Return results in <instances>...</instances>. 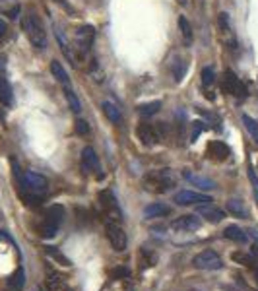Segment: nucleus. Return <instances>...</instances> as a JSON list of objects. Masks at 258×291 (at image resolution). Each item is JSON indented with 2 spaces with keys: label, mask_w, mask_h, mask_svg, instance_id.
Masks as SVG:
<instances>
[{
  "label": "nucleus",
  "mask_w": 258,
  "mask_h": 291,
  "mask_svg": "<svg viewBox=\"0 0 258 291\" xmlns=\"http://www.w3.org/2000/svg\"><path fill=\"white\" fill-rule=\"evenodd\" d=\"M14 169H16V177H18L20 187H22V198L25 200V204L37 206V204L43 200V196L47 194V190H49V181H47V177L39 175L35 171H24V173H20L16 161H14Z\"/></svg>",
  "instance_id": "1"
},
{
  "label": "nucleus",
  "mask_w": 258,
  "mask_h": 291,
  "mask_svg": "<svg viewBox=\"0 0 258 291\" xmlns=\"http://www.w3.org/2000/svg\"><path fill=\"white\" fill-rule=\"evenodd\" d=\"M22 29L27 35L29 43L35 47V49H45L47 47V33H45V27L41 24L39 16L35 12H27L22 20Z\"/></svg>",
  "instance_id": "2"
},
{
  "label": "nucleus",
  "mask_w": 258,
  "mask_h": 291,
  "mask_svg": "<svg viewBox=\"0 0 258 291\" xmlns=\"http://www.w3.org/2000/svg\"><path fill=\"white\" fill-rule=\"evenodd\" d=\"M144 189L156 194H163L167 190H171L175 187V177L169 169H158V171H149L142 179Z\"/></svg>",
  "instance_id": "3"
},
{
  "label": "nucleus",
  "mask_w": 258,
  "mask_h": 291,
  "mask_svg": "<svg viewBox=\"0 0 258 291\" xmlns=\"http://www.w3.org/2000/svg\"><path fill=\"white\" fill-rule=\"evenodd\" d=\"M223 89H225V93L233 95L237 99H245L246 95H248L246 86L239 80V76L235 74L233 70H225L223 72Z\"/></svg>",
  "instance_id": "4"
},
{
  "label": "nucleus",
  "mask_w": 258,
  "mask_h": 291,
  "mask_svg": "<svg viewBox=\"0 0 258 291\" xmlns=\"http://www.w3.org/2000/svg\"><path fill=\"white\" fill-rule=\"evenodd\" d=\"M105 231H107V239H109L111 247L119 253L126 251L128 247V239H126V233L123 231V227L115 221H105Z\"/></svg>",
  "instance_id": "5"
},
{
  "label": "nucleus",
  "mask_w": 258,
  "mask_h": 291,
  "mask_svg": "<svg viewBox=\"0 0 258 291\" xmlns=\"http://www.w3.org/2000/svg\"><path fill=\"white\" fill-rule=\"evenodd\" d=\"M93 39H95V29L91 26H82L76 29L74 33V45L80 54H87V51L91 49L93 45Z\"/></svg>",
  "instance_id": "6"
},
{
  "label": "nucleus",
  "mask_w": 258,
  "mask_h": 291,
  "mask_svg": "<svg viewBox=\"0 0 258 291\" xmlns=\"http://www.w3.org/2000/svg\"><path fill=\"white\" fill-rule=\"evenodd\" d=\"M192 264L200 268V270H221L223 268V260L216 251H202L192 258Z\"/></svg>",
  "instance_id": "7"
},
{
  "label": "nucleus",
  "mask_w": 258,
  "mask_h": 291,
  "mask_svg": "<svg viewBox=\"0 0 258 291\" xmlns=\"http://www.w3.org/2000/svg\"><path fill=\"white\" fill-rule=\"evenodd\" d=\"M99 204L103 208V212L107 215V221H117L121 219V210H119V204L115 200L113 192L111 190H103L99 192Z\"/></svg>",
  "instance_id": "8"
},
{
  "label": "nucleus",
  "mask_w": 258,
  "mask_h": 291,
  "mask_svg": "<svg viewBox=\"0 0 258 291\" xmlns=\"http://www.w3.org/2000/svg\"><path fill=\"white\" fill-rule=\"evenodd\" d=\"M218 26H220V31H221V39H223V43L235 51L237 49V37H235V31L233 27H231V20H229V14L221 12L218 16Z\"/></svg>",
  "instance_id": "9"
},
{
  "label": "nucleus",
  "mask_w": 258,
  "mask_h": 291,
  "mask_svg": "<svg viewBox=\"0 0 258 291\" xmlns=\"http://www.w3.org/2000/svg\"><path fill=\"white\" fill-rule=\"evenodd\" d=\"M136 134H138V140L146 146V148H153L160 144V132L153 125H147V123H142L136 128Z\"/></svg>",
  "instance_id": "10"
},
{
  "label": "nucleus",
  "mask_w": 258,
  "mask_h": 291,
  "mask_svg": "<svg viewBox=\"0 0 258 291\" xmlns=\"http://www.w3.org/2000/svg\"><path fill=\"white\" fill-rule=\"evenodd\" d=\"M196 214L200 215V217H204L206 221H210V223H220V221H223V217H225V212L212 202L196 204Z\"/></svg>",
  "instance_id": "11"
},
{
  "label": "nucleus",
  "mask_w": 258,
  "mask_h": 291,
  "mask_svg": "<svg viewBox=\"0 0 258 291\" xmlns=\"http://www.w3.org/2000/svg\"><path fill=\"white\" fill-rule=\"evenodd\" d=\"M173 202L179 204V206H192V204L212 202V198L206 194H200V192H192V190H181L173 196Z\"/></svg>",
  "instance_id": "12"
},
{
  "label": "nucleus",
  "mask_w": 258,
  "mask_h": 291,
  "mask_svg": "<svg viewBox=\"0 0 258 291\" xmlns=\"http://www.w3.org/2000/svg\"><path fill=\"white\" fill-rule=\"evenodd\" d=\"M82 169H84V173H95L99 171L101 167H99V155L95 153V150L91 148V146H86L84 150H82Z\"/></svg>",
  "instance_id": "13"
},
{
  "label": "nucleus",
  "mask_w": 258,
  "mask_h": 291,
  "mask_svg": "<svg viewBox=\"0 0 258 291\" xmlns=\"http://www.w3.org/2000/svg\"><path fill=\"white\" fill-rule=\"evenodd\" d=\"M208 157L210 159H216V161H225L229 155H231V150H229V146L227 144H223L220 140H214V142H210L208 144Z\"/></svg>",
  "instance_id": "14"
},
{
  "label": "nucleus",
  "mask_w": 258,
  "mask_h": 291,
  "mask_svg": "<svg viewBox=\"0 0 258 291\" xmlns=\"http://www.w3.org/2000/svg\"><path fill=\"white\" fill-rule=\"evenodd\" d=\"M173 229L175 231H196L200 229V219H198L196 215H181V217H177L175 221H173Z\"/></svg>",
  "instance_id": "15"
},
{
  "label": "nucleus",
  "mask_w": 258,
  "mask_h": 291,
  "mask_svg": "<svg viewBox=\"0 0 258 291\" xmlns=\"http://www.w3.org/2000/svg\"><path fill=\"white\" fill-rule=\"evenodd\" d=\"M171 214V206L167 204H161V202H156V204H149L144 208V217L147 219H156V217H165V215Z\"/></svg>",
  "instance_id": "16"
},
{
  "label": "nucleus",
  "mask_w": 258,
  "mask_h": 291,
  "mask_svg": "<svg viewBox=\"0 0 258 291\" xmlns=\"http://www.w3.org/2000/svg\"><path fill=\"white\" fill-rule=\"evenodd\" d=\"M50 72H53V76L57 78V82L62 86V89H68L72 88V84H70V78H68V72L64 70V66H62L59 61H50Z\"/></svg>",
  "instance_id": "17"
},
{
  "label": "nucleus",
  "mask_w": 258,
  "mask_h": 291,
  "mask_svg": "<svg viewBox=\"0 0 258 291\" xmlns=\"http://www.w3.org/2000/svg\"><path fill=\"white\" fill-rule=\"evenodd\" d=\"M62 219H64V208H62L61 204H55V206H50L49 210L45 212V219L43 221H47V223L55 225V227H61Z\"/></svg>",
  "instance_id": "18"
},
{
  "label": "nucleus",
  "mask_w": 258,
  "mask_h": 291,
  "mask_svg": "<svg viewBox=\"0 0 258 291\" xmlns=\"http://www.w3.org/2000/svg\"><path fill=\"white\" fill-rule=\"evenodd\" d=\"M101 109H103V114L109 119V123L113 125H121L123 123V114H121V109L111 101H103L101 103Z\"/></svg>",
  "instance_id": "19"
},
{
  "label": "nucleus",
  "mask_w": 258,
  "mask_h": 291,
  "mask_svg": "<svg viewBox=\"0 0 258 291\" xmlns=\"http://www.w3.org/2000/svg\"><path fill=\"white\" fill-rule=\"evenodd\" d=\"M184 179H186L190 185H194V187H198V189L202 190H212L216 187V183H214L212 179H206L202 177V175H192V173H188V171H184Z\"/></svg>",
  "instance_id": "20"
},
{
  "label": "nucleus",
  "mask_w": 258,
  "mask_h": 291,
  "mask_svg": "<svg viewBox=\"0 0 258 291\" xmlns=\"http://www.w3.org/2000/svg\"><path fill=\"white\" fill-rule=\"evenodd\" d=\"M55 37H57V41H59V45H61V51L64 52V56L70 61V63L74 64V66H78V54L70 49V45H68V41L62 37V33L59 31V29H55Z\"/></svg>",
  "instance_id": "21"
},
{
  "label": "nucleus",
  "mask_w": 258,
  "mask_h": 291,
  "mask_svg": "<svg viewBox=\"0 0 258 291\" xmlns=\"http://www.w3.org/2000/svg\"><path fill=\"white\" fill-rule=\"evenodd\" d=\"M223 237L229 241H235V243H246L248 241V235L241 227H237V225H227V227L223 229Z\"/></svg>",
  "instance_id": "22"
},
{
  "label": "nucleus",
  "mask_w": 258,
  "mask_h": 291,
  "mask_svg": "<svg viewBox=\"0 0 258 291\" xmlns=\"http://www.w3.org/2000/svg\"><path fill=\"white\" fill-rule=\"evenodd\" d=\"M177 26H179V31H181V35H183L184 43H192V37H194V31H192V26H190V22L186 20V16H179V20H177Z\"/></svg>",
  "instance_id": "23"
},
{
  "label": "nucleus",
  "mask_w": 258,
  "mask_h": 291,
  "mask_svg": "<svg viewBox=\"0 0 258 291\" xmlns=\"http://www.w3.org/2000/svg\"><path fill=\"white\" fill-rule=\"evenodd\" d=\"M225 210H227L231 215H235V217H248L246 208L243 206V202H241V200H237V198L227 200V204H225Z\"/></svg>",
  "instance_id": "24"
},
{
  "label": "nucleus",
  "mask_w": 258,
  "mask_h": 291,
  "mask_svg": "<svg viewBox=\"0 0 258 291\" xmlns=\"http://www.w3.org/2000/svg\"><path fill=\"white\" fill-rule=\"evenodd\" d=\"M0 101L4 105H12V88L10 82L6 80V76L0 74Z\"/></svg>",
  "instance_id": "25"
},
{
  "label": "nucleus",
  "mask_w": 258,
  "mask_h": 291,
  "mask_svg": "<svg viewBox=\"0 0 258 291\" xmlns=\"http://www.w3.org/2000/svg\"><path fill=\"white\" fill-rule=\"evenodd\" d=\"M171 72H173V78H175V82L179 84V82H183L184 74H186V63H184L183 59H173L171 63Z\"/></svg>",
  "instance_id": "26"
},
{
  "label": "nucleus",
  "mask_w": 258,
  "mask_h": 291,
  "mask_svg": "<svg viewBox=\"0 0 258 291\" xmlns=\"http://www.w3.org/2000/svg\"><path fill=\"white\" fill-rule=\"evenodd\" d=\"M24 283H25V272H24V268L20 266L12 276H10V279H8V287H10V289H22Z\"/></svg>",
  "instance_id": "27"
},
{
  "label": "nucleus",
  "mask_w": 258,
  "mask_h": 291,
  "mask_svg": "<svg viewBox=\"0 0 258 291\" xmlns=\"http://www.w3.org/2000/svg\"><path fill=\"white\" fill-rule=\"evenodd\" d=\"M47 287H49V291H72L70 289V285H68L64 279L59 278V276H53V274H49Z\"/></svg>",
  "instance_id": "28"
},
{
  "label": "nucleus",
  "mask_w": 258,
  "mask_h": 291,
  "mask_svg": "<svg viewBox=\"0 0 258 291\" xmlns=\"http://www.w3.org/2000/svg\"><path fill=\"white\" fill-rule=\"evenodd\" d=\"M64 97H66V101H68V107H70V111L76 114H80L82 111V105H80V99H78V95L74 93L72 88L64 89Z\"/></svg>",
  "instance_id": "29"
},
{
  "label": "nucleus",
  "mask_w": 258,
  "mask_h": 291,
  "mask_svg": "<svg viewBox=\"0 0 258 291\" xmlns=\"http://www.w3.org/2000/svg\"><path fill=\"white\" fill-rule=\"evenodd\" d=\"M0 8H2L4 16H8L10 20H16V18L20 16V12H22V8H20L18 0H8V2H6V4H2Z\"/></svg>",
  "instance_id": "30"
},
{
  "label": "nucleus",
  "mask_w": 258,
  "mask_h": 291,
  "mask_svg": "<svg viewBox=\"0 0 258 291\" xmlns=\"http://www.w3.org/2000/svg\"><path fill=\"white\" fill-rule=\"evenodd\" d=\"M202 86L206 89H212L216 86V70L212 68V66H206V68H202Z\"/></svg>",
  "instance_id": "31"
},
{
  "label": "nucleus",
  "mask_w": 258,
  "mask_h": 291,
  "mask_svg": "<svg viewBox=\"0 0 258 291\" xmlns=\"http://www.w3.org/2000/svg\"><path fill=\"white\" fill-rule=\"evenodd\" d=\"M160 109H161V101H149L140 105V107H138V113L142 114V117H151V114L158 113Z\"/></svg>",
  "instance_id": "32"
},
{
  "label": "nucleus",
  "mask_w": 258,
  "mask_h": 291,
  "mask_svg": "<svg viewBox=\"0 0 258 291\" xmlns=\"http://www.w3.org/2000/svg\"><path fill=\"white\" fill-rule=\"evenodd\" d=\"M45 253L49 254V256L53 258V260H55V262H59V264H62V266H70V264H72V262H70V260H68V258H66V256H64V254H62L59 249H55V247H45Z\"/></svg>",
  "instance_id": "33"
},
{
  "label": "nucleus",
  "mask_w": 258,
  "mask_h": 291,
  "mask_svg": "<svg viewBox=\"0 0 258 291\" xmlns=\"http://www.w3.org/2000/svg\"><path fill=\"white\" fill-rule=\"evenodd\" d=\"M243 125L245 128L248 130V134L252 136V140L258 144V123L252 119V117H248V114H243Z\"/></svg>",
  "instance_id": "34"
},
{
  "label": "nucleus",
  "mask_w": 258,
  "mask_h": 291,
  "mask_svg": "<svg viewBox=\"0 0 258 291\" xmlns=\"http://www.w3.org/2000/svg\"><path fill=\"white\" fill-rule=\"evenodd\" d=\"M156 264V254L151 253V251H147V249H142L140 251V268L142 270H146L149 266Z\"/></svg>",
  "instance_id": "35"
},
{
  "label": "nucleus",
  "mask_w": 258,
  "mask_h": 291,
  "mask_svg": "<svg viewBox=\"0 0 258 291\" xmlns=\"http://www.w3.org/2000/svg\"><path fill=\"white\" fill-rule=\"evenodd\" d=\"M233 260L237 264H243L246 268H252L256 264V260L252 258V254H246V253H233Z\"/></svg>",
  "instance_id": "36"
},
{
  "label": "nucleus",
  "mask_w": 258,
  "mask_h": 291,
  "mask_svg": "<svg viewBox=\"0 0 258 291\" xmlns=\"http://www.w3.org/2000/svg\"><path fill=\"white\" fill-rule=\"evenodd\" d=\"M57 231H59V227L50 225V223H47V221H43V223L39 225V235H41L43 239H53V237L57 235Z\"/></svg>",
  "instance_id": "37"
},
{
  "label": "nucleus",
  "mask_w": 258,
  "mask_h": 291,
  "mask_svg": "<svg viewBox=\"0 0 258 291\" xmlns=\"http://www.w3.org/2000/svg\"><path fill=\"white\" fill-rule=\"evenodd\" d=\"M248 179H250V185H252V192H254V200L258 204V177H256V171L252 167H248Z\"/></svg>",
  "instance_id": "38"
},
{
  "label": "nucleus",
  "mask_w": 258,
  "mask_h": 291,
  "mask_svg": "<svg viewBox=\"0 0 258 291\" xmlns=\"http://www.w3.org/2000/svg\"><path fill=\"white\" fill-rule=\"evenodd\" d=\"M87 132H89V125H87L86 121L78 119V121H76V134H80V136H86Z\"/></svg>",
  "instance_id": "39"
},
{
  "label": "nucleus",
  "mask_w": 258,
  "mask_h": 291,
  "mask_svg": "<svg viewBox=\"0 0 258 291\" xmlns=\"http://www.w3.org/2000/svg\"><path fill=\"white\" fill-rule=\"evenodd\" d=\"M128 276H130L128 268H115V270H111V278H115V279L128 278Z\"/></svg>",
  "instance_id": "40"
},
{
  "label": "nucleus",
  "mask_w": 258,
  "mask_h": 291,
  "mask_svg": "<svg viewBox=\"0 0 258 291\" xmlns=\"http://www.w3.org/2000/svg\"><path fill=\"white\" fill-rule=\"evenodd\" d=\"M204 128H206L204 127V123H202V121H196V123H194V130H192V140H196L198 134H200Z\"/></svg>",
  "instance_id": "41"
},
{
  "label": "nucleus",
  "mask_w": 258,
  "mask_h": 291,
  "mask_svg": "<svg viewBox=\"0 0 258 291\" xmlns=\"http://www.w3.org/2000/svg\"><path fill=\"white\" fill-rule=\"evenodd\" d=\"M6 31H8V26H6V22H4V20H0V39L6 35Z\"/></svg>",
  "instance_id": "42"
},
{
  "label": "nucleus",
  "mask_w": 258,
  "mask_h": 291,
  "mask_svg": "<svg viewBox=\"0 0 258 291\" xmlns=\"http://www.w3.org/2000/svg\"><path fill=\"white\" fill-rule=\"evenodd\" d=\"M250 254H252V258L256 260V264H258V245H252V249H250Z\"/></svg>",
  "instance_id": "43"
},
{
  "label": "nucleus",
  "mask_w": 258,
  "mask_h": 291,
  "mask_svg": "<svg viewBox=\"0 0 258 291\" xmlns=\"http://www.w3.org/2000/svg\"><path fill=\"white\" fill-rule=\"evenodd\" d=\"M57 2L61 4V6H62V8H64V10H68V12H72V8H70V6H68V4L64 2V0H57Z\"/></svg>",
  "instance_id": "44"
},
{
  "label": "nucleus",
  "mask_w": 258,
  "mask_h": 291,
  "mask_svg": "<svg viewBox=\"0 0 258 291\" xmlns=\"http://www.w3.org/2000/svg\"><path fill=\"white\" fill-rule=\"evenodd\" d=\"M254 278H256V285H258V270L254 272Z\"/></svg>",
  "instance_id": "45"
},
{
  "label": "nucleus",
  "mask_w": 258,
  "mask_h": 291,
  "mask_svg": "<svg viewBox=\"0 0 258 291\" xmlns=\"http://www.w3.org/2000/svg\"><path fill=\"white\" fill-rule=\"evenodd\" d=\"M8 291H20V289H8Z\"/></svg>",
  "instance_id": "46"
},
{
  "label": "nucleus",
  "mask_w": 258,
  "mask_h": 291,
  "mask_svg": "<svg viewBox=\"0 0 258 291\" xmlns=\"http://www.w3.org/2000/svg\"><path fill=\"white\" fill-rule=\"evenodd\" d=\"M37 291H41V289H37Z\"/></svg>",
  "instance_id": "47"
},
{
  "label": "nucleus",
  "mask_w": 258,
  "mask_h": 291,
  "mask_svg": "<svg viewBox=\"0 0 258 291\" xmlns=\"http://www.w3.org/2000/svg\"><path fill=\"white\" fill-rule=\"evenodd\" d=\"M128 291H132V289H128Z\"/></svg>",
  "instance_id": "48"
},
{
  "label": "nucleus",
  "mask_w": 258,
  "mask_h": 291,
  "mask_svg": "<svg viewBox=\"0 0 258 291\" xmlns=\"http://www.w3.org/2000/svg\"><path fill=\"white\" fill-rule=\"evenodd\" d=\"M256 167H258V163H256Z\"/></svg>",
  "instance_id": "49"
}]
</instances>
